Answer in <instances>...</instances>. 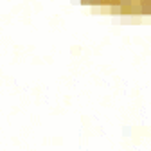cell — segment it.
<instances>
[{
	"label": "cell",
	"mask_w": 151,
	"mask_h": 151,
	"mask_svg": "<svg viewBox=\"0 0 151 151\" xmlns=\"http://www.w3.org/2000/svg\"><path fill=\"white\" fill-rule=\"evenodd\" d=\"M83 6H90L117 16H149L151 0H79Z\"/></svg>",
	"instance_id": "cell-1"
}]
</instances>
